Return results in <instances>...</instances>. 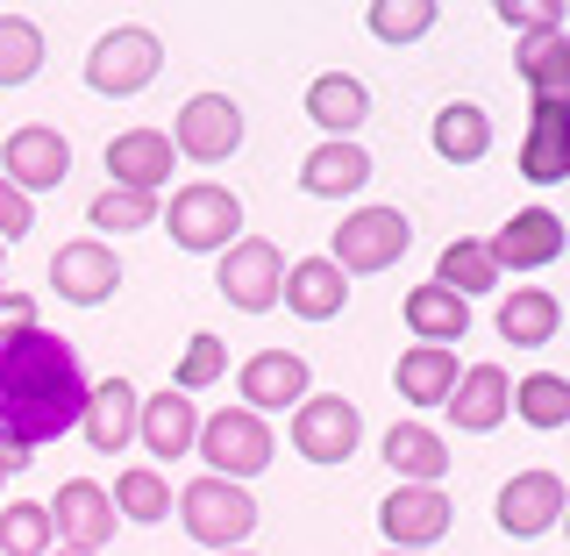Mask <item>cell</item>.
I'll use <instances>...</instances> for the list:
<instances>
[{
	"mask_svg": "<svg viewBox=\"0 0 570 556\" xmlns=\"http://www.w3.org/2000/svg\"><path fill=\"white\" fill-rule=\"evenodd\" d=\"M557 329H563V308H557V293H542V285H521L513 300H499V335H507L513 350L557 343Z\"/></svg>",
	"mask_w": 570,
	"mask_h": 556,
	"instance_id": "29",
	"label": "cell"
},
{
	"mask_svg": "<svg viewBox=\"0 0 570 556\" xmlns=\"http://www.w3.org/2000/svg\"><path fill=\"white\" fill-rule=\"evenodd\" d=\"M29 228H36V201H29V193H14L8 178H0V243H22Z\"/></svg>",
	"mask_w": 570,
	"mask_h": 556,
	"instance_id": "40",
	"label": "cell"
},
{
	"mask_svg": "<svg viewBox=\"0 0 570 556\" xmlns=\"http://www.w3.org/2000/svg\"><path fill=\"white\" fill-rule=\"evenodd\" d=\"M157 193H129V186H100L94 201H86V222H94V236H136V228H150L157 222Z\"/></svg>",
	"mask_w": 570,
	"mask_h": 556,
	"instance_id": "32",
	"label": "cell"
},
{
	"mask_svg": "<svg viewBox=\"0 0 570 556\" xmlns=\"http://www.w3.org/2000/svg\"><path fill=\"white\" fill-rule=\"evenodd\" d=\"M222 556H257V549H222Z\"/></svg>",
	"mask_w": 570,
	"mask_h": 556,
	"instance_id": "44",
	"label": "cell"
},
{
	"mask_svg": "<svg viewBox=\"0 0 570 556\" xmlns=\"http://www.w3.org/2000/svg\"><path fill=\"white\" fill-rule=\"evenodd\" d=\"M406 243H414V222H406L400 207H350L343 228H335V272L356 279V272H392V264L406 257Z\"/></svg>",
	"mask_w": 570,
	"mask_h": 556,
	"instance_id": "6",
	"label": "cell"
},
{
	"mask_svg": "<svg viewBox=\"0 0 570 556\" xmlns=\"http://www.w3.org/2000/svg\"><path fill=\"white\" fill-rule=\"evenodd\" d=\"M0 264H8V243H0Z\"/></svg>",
	"mask_w": 570,
	"mask_h": 556,
	"instance_id": "46",
	"label": "cell"
},
{
	"mask_svg": "<svg viewBox=\"0 0 570 556\" xmlns=\"http://www.w3.org/2000/svg\"><path fill=\"white\" fill-rule=\"evenodd\" d=\"M157 222L171 228L178 250H193V257H207V250H228L243 236V201L228 186H214V178H193V186H178L165 207H157Z\"/></svg>",
	"mask_w": 570,
	"mask_h": 556,
	"instance_id": "2",
	"label": "cell"
},
{
	"mask_svg": "<svg viewBox=\"0 0 570 556\" xmlns=\"http://www.w3.org/2000/svg\"><path fill=\"white\" fill-rule=\"evenodd\" d=\"M400 321L421 335V343H435V350H456V343H463V329H471V308H463L456 293H442V285L428 279V285H414V293H406Z\"/></svg>",
	"mask_w": 570,
	"mask_h": 556,
	"instance_id": "26",
	"label": "cell"
},
{
	"mask_svg": "<svg viewBox=\"0 0 570 556\" xmlns=\"http://www.w3.org/2000/svg\"><path fill=\"white\" fill-rule=\"evenodd\" d=\"M58 528H50V507L43 499H8L0 507V556H50Z\"/></svg>",
	"mask_w": 570,
	"mask_h": 556,
	"instance_id": "35",
	"label": "cell"
},
{
	"mask_svg": "<svg viewBox=\"0 0 570 556\" xmlns=\"http://www.w3.org/2000/svg\"><path fill=\"white\" fill-rule=\"evenodd\" d=\"M379 450H385L392 471H400V486H442V471H450V442L421 421H392Z\"/></svg>",
	"mask_w": 570,
	"mask_h": 556,
	"instance_id": "25",
	"label": "cell"
},
{
	"mask_svg": "<svg viewBox=\"0 0 570 556\" xmlns=\"http://www.w3.org/2000/svg\"><path fill=\"white\" fill-rule=\"evenodd\" d=\"M136 436H142V450H150L157 464H171V457H186V450H193V436H200V414H193V400H186L178 386L142 392V407H136Z\"/></svg>",
	"mask_w": 570,
	"mask_h": 556,
	"instance_id": "21",
	"label": "cell"
},
{
	"mask_svg": "<svg viewBox=\"0 0 570 556\" xmlns=\"http://www.w3.org/2000/svg\"><path fill=\"white\" fill-rule=\"evenodd\" d=\"M379 556H406V549H379Z\"/></svg>",
	"mask_w": 570,
	"mask_h": 556,
	"instance_id": "45",
	"label": "cell"
},
{
	"mask_svg": "<svg viewBox=\"0 0 570 556\" xmlns=\"http://www.w3.org/2000/svg\"><path fill=\"white\" fill-rule=\"evenodd\" d=\"M392 386H400L406 407H442L456 392V350H435V343H414L400 357V371H392Z\"/></svg>",
	"mask_w": 570,
	"mask_h": 556,
	"instance_id": "30",
	"label": "cell"
},
{
	"mask_svg": "<svg viewBox=\"0 0 570 556\" xmlns=\"http://www.w3.org/2000/svg\"><path fill=\"white\" fill-rule=\"evenodd\" d=\"M165 136H171L178 157H193V165H228V157L243 150V107L228 94H193Z\"/></svg>",
	"mask_w": 570,
	"mask_h": 556,
	"instance_id": "8",
	"label": "cell"
},
{
	"mask_svg": "<svg viewBox=\"0 0 570 556\" xmlns=\"http://www.w3.org/2000/svg\"><path fill=\"white\" fill-rule=\"evenodd\" d=\"M36 71H43V29L29 14H0V94L29 86Z\"/></svg>",
	"mask_w": 570,
	"mask_h": 556,
	"instance_id": "36",
	"label": "cell"
},
{
	"mask_svg": "<svg viewBox=\"0 0 570 556\" xmlns=\"http://www.w3.org/2000/svg\"><path fill=\"white\" fill-rule=\"evenodd\" d=\"M178 521H186L193 543H207L214 556L249 543V528H257V499L249 486H228V478H193L186 492H178Z\"/></svg>",
	"mask_w": 570,
	"mask_h": 556,
	"instance_id": "5",
	"label": "cell"
},
{
	"mask_svg": "<svg viewBox=\"0 0 570 556\" xmlns=\"http://www.w3.org/2000/svg\"><path fill=\"white\" fill-rule=\"evenodd\" d=\"M107 499H115V521H136V528H150V521L171 514V486H165V471H150V464H129Z\"/></svg>",
	"mask_w": 570,
	"mask_h": 556,
	"instance_id": "33",
	"label": "cell"
},
{
	"mask_svg": "<svg viewBox=\"0 0 570 556\" xmlns=\"http://www.w3.org/2000/svg\"><path fill=\"white\" fill-rule=\"evenodd\" d=\"M507 414H521L528 428H563L570 421V379L563 371H528V379L507 392Z\"/></svg>",
	"mask_w": 570,
	"mask_h": 556,
	"instance_id": "34",
	"label": "cell"
},
{
	"mask_svg": "<svg viewBox=\"0 0 570 556\" xmlns=\"http://www.w3.org/2000/svg\"><path fill=\"white\" fill-rule=\"evenodd\" d=\"M0 478H8V471H0Z\"/></svg>",
	"mask_w": 570,
	"mask_h": 556,
	"instance_id": "47",
	"label": "cell"
},
{
	"mask_svg": "<svg viewBox=\"0 0 570 556\" xmlns=\"http://www.w3.org/2000/svg\"><path fill=\"white\" fill-rule=\"evenodd\" d=\"M507 392H513V379L499 364H471V371H456V392L442 407H450V421L463 436H492L507 421Z\"/></svg>",
	"mask_w": 570,
	"mask_h": 556,
	"instance_id": "23",
	"label": "cell"
},
{
	"mask_svg": "<svg viewBox=\"0 0 570 556\" xmlns=\"http://www.w3.org/2000/svg\"><path fill=\"white\" fill-rule=\"evenodd\" d=\"M521 79L534 86V100H570V29H534L513 50Z\"/></svg>",
	"mask_w": 570,
	"mask_h": 556,
	"instance_id": "28",
	"label": "cell"
},
{
	"mask_svg": "<svg viewBox=\"0 0 570 556\" xmlns=\"http://www.w3.org/2000/svg\"><path fill=\"white\" fill-rule=\"evenodd\" d=\"M136 407H142V392H136L129 379H100V386H86V414H79L86 450H100V457L129 450V442H136Z\"/></svg>",
	"mask_w": 570,
	"mask_h": 556,
	"instance_id": "19",
	"label": "cell"
},
{
	"mask_svg": "<svg viewBox=\"0 0 570 556\" xmlns=\"http://www.w3.org/2000/svg\"><path fill=\"white\" fill-rule=\"evenodd\" d=\"M50 285H58V300H71V308H100V300H115V285H121L115 243H100V236L58 243V257H50Z\"/></svg>",
	"mask_w": 570,
	"mask_h": 556,
	"instance_id": "12",
	"label": "cell"
},
{
	"mask_svg": "<svg viewBox=\"0 0 570 556\" xmlns=\"http://www.w3.org/2000/svg\"><path fill=\"white\" fill-rule=\"evenodd\" d=\"M278 300H285V314H299V321H335L350 308V279L335 272L328 257H299V264H285Z\"/></svg>",
	"mask_w": 570,
	"mask_h": 556,
	"instance_id": "22",
	"label": "cell"
},
{
	"mask_svg": "<svg viewBox=\"0 0 570 556\" xmlns=\"http://www.w3.org/2000/svg\"><path fill=\"white\" fill-rule=\"evenodd\" d=\"M485 150H492V115L478 100H450L435 115V157H450V165H478Z\"/></svg>",
	"mask_w": 570,
	"mask_h": 556,
	"instance_id": "31",
	"label": "cell"
},
{
	"mask_svg": "<svg viewBox=\"0 0 570 556\" xmlns=\"http://www.w3.org/2000/svg\"><path fill=\"white\" fill-rule=\"evenodd\" d=\"M236 386H243V407H249V414H278V407H299V400H307L314 371H307V357H299V350H257L236 371Z\"/></svg>",
	"mask_w": 570,
	"mask_h": 556,
	"instance_id": "16",
	"label": "cell"
},
{
	"mask_svg": "<svg viewBox=\"0 0 570 556\" xmlns=\"http://www.w3.org/2000/svg\"><path fill=\"white\" fill-rule=\"evenodd\" d=\"M50 556H94V549H65V543H58V549H50Z\"/></svg>",
	"mask_w": 570,
	"mask_h": 556,
	"instance_id": "43",
	"label": "cell"
},
{
	"mask_svg": "<svg viewBox=\"0 0 570 556\" xmlns=\"http://www.w3.org/2000/svg\"><path fill=\"white\" fill-rule=\"evenodd\" d=\"M450 521H456V507H450L442 486H392L379 499V535L406 556H428V543H442Z\"/></svg>",
	"mask_w": 570,
	"mask_h": 556,
	"instance_id": "9",
	"label": "cell"
},
{
	"mask_svg": "<svg viewBox=\"0 0 570 556\" xmlns=\"http://www.w3.org/2000/svg\"><path fill=\"white\" fill-rule=\"evenodd\" d=\"M0 414L22 436V450H43L86 414V371L79 350L50 329H29L14 343H0Z\"/></svg>",
	"mask_w": 570,
	"mask_h": 556,
	"instance_id": "1",
	"label": "cell"
},
{
	"mask_svg": "<svg viewBox=\"0 0 570 556\" xmlns=\"http://www.w3.org/2000/svg\"><path fill=\"white\" fill-rule=\"evenodd\" d=\"M214 379H228V343L222 335H193L186 343V357H178V392H200V386H214Z\"/></svg>",
	"mask_w": 570,
	"mask_h": 556,
	"instance_id": "38",
	"label": "cell"
},
{
	"mask_svg": "<svg viewBox=\"0 0 570 556\" xmlns=\"http://www.w3.org/2000/svg\"><path fill=\"white\" fill-rule=\"evenodd\" d=\"M435 0H371V36H385V43H421L428 29H435Z\"/></svg>",
	"mask_w": 570,
	"mask_h": 556,
	"instance_id": "37",
	"label": "cell"
},
{
	"mask_svg": "<svg viewBox=\"0 0 570 556\" xmlns=\"http://www.w3.org/2000/svg\"><path fill=\"white\" fill-rule=\"evenodd\" d=\"M214 285H222V300H228L236 314H272V308H278V285H285L278 243L236 236V243L222 250V264H214Z\"/></svg>",
	"mask_w": 570,
	"mask_h": 556,
	"instance_id": "7",
	"label": "cell"
},
{
	"mask_svg": "<svg viewBox=\"0 0 570 556\" xmlns=\"http://www.w3.org/2000/svg\"><path fill=\"white\" fill-rule=\"evenodd\" d=\"M492 521L499 535H513V543H534V535H549L563 521V478L557 471H521V478H507L492 499Z\"/></svg>",
	"mask_w": 570,
	"mask_h": 556,
	"instance_id": "11",
	"label": "cell"
},
{
	"mask_svg": "<svg viewBox=\"0 0 570 556\" xmlns=\"http://www.w3.org/2000/svg\"><path fill=\"white\" fill-rule=\"evenodd\" d=\"M356 436H364V421H356V407L343 392H307V400L293 407V450L307 464H350Z\"/></svg>",
	"mask_w": 570,
	"mask_h": 556,
	"instance_id": "10",
	"label": "cell"
},
{
	"mask_svg": "<svg viewBox=\"0 0 570 556\" xmlns=\"http://www.w3.org/2000/svg\"><path fill=\"white\" fill-rule=\"evenodd\" d=\"M299 186L314 193V201H350V193L371 186V150L356 136H328L307 150V165H299Z\"/></svg>",
	"mask_w": 570,
	"mask_h": 556,
	"instance_id": "20",
	"label": "cell"
},
{
	"mask_svg": "<svg viewBox=\"0 0 570 556\" xmlns=\"http://www.w3.org/2000/svg\"><path fill=\"white\" fill-rule=\"evenodd\" d=\"M165 71V43H157V29H136V22H121V29H107L94 50H86V86L107 100H129L142 94V86Z\"/></svg>",
	"mask_w": 570,
	"mask_h": 556,
	"instance_id": "4",
	"label": "cell"
},
{
	"mask_svg": "<svg viewBox=\"0 0 570 556\" xmlns=\"http://www.w3.org/2000/svg\"><path fill=\"white\" fill-rule=\"evenodd\" d=\"M50 528H58L65 549H107L115 543V499H107V486H94V478H65L58 499H50Z\"/></svg>",
	"mask_w": 570,
	"mask_h": 556,
	"instance_id": "15",
	"label": "cell"
},
{
	"mask_svg": "<svg viewBox=\"0 0 570 556\" xmlns=\"http://www.w3.org/2000/svg\"><path fill=\"white\" fill-rule=\"evenodd\" d=\"M29 457H36V450H22V436H14V428H8V414H0V471L14 478V471H22Z\"/></svg>",
	"mask_w": 570,
	"mask_h": 556,
	"instance_id": "42",
	"label": "cell"
},
{
	"mask_svg": "<svg viewBox=\"0 0 570 556\" xmlns=\"http://www.w3.org/2000/svg\"><path fill=\"white\" fill-rule=\"evenodd\" d=\"M65 172H71V143L58 129H43V121H29V129H14L0 143V178L14 193H50V186H65Z\"/></svg>",
	"mask_w": 570,
	"mask_h": 556,
	"instance_id": "13",
	"label": "cell"
},
{
	"mask_svg": "<svg viewBox=\"0 0 570 556\" xmlns=\"http://www.w3.org/2000/svg\"><path fill=\"white\" fill-rule=\"evenodd\" d=\"M521 178L528 186H563L570 178V100H534L528 143H521Z\"/></svg>",
	"mask_w": 570,
	"mask_h": 556,
	"instance_id": "18",
	"label": "cell"
},
{
	"mask_svg": "<svg viewBox=\"0 0 570 556\" xmlns=\"http://www.w3.org/2000/svg\"><path fill=\"white\" fill-rule=\"evenodd\" d=\"M307 115H314L321 136H356L371 121V86L356 71H321L307 86Z\"/></svg>",
	"mask_w": 570,
	"mask_h": 556,
	"instance_id": "24",
	"label": "cell"
},
{
	"mask_svg": "<svg viewBox=\"0 0 570 556\" xmlns=\"http://www.w3.org/2000/svg\"><path fill=\"white\" fill-rule=\"evenodd\" d=\"M435 285H442V293H456L463 308H471V300H485L492 285H499V264H492L485 236H450V243H442V257H435Z\"/></svg>",
	"mask_w": 570,
	"mask_h": 556,
	"instance_id": "27",
	"label": "cell"
},
{
	"mask_svg": "<svg viewBox=\"0 0 570 556\" xmlns=\"http://www.w3.org/2000/svg\"><path fill=\"white\" fill-rule=\"evenodd\" d=\"M499 22L507 29H563V0H499Z\"/></svg>",
	"mask_w": 570,
	"mask_h": 556,
	"instance_id": "39",
	"label": "cell"
},
{
	"mask_svg": "<svg viewBox=\"0 0 570 556\" xmlns=\"http://www.w3.org/2000/svg\"><path fill=\"white\" fill-rule=\"evenodd\" d=\"M193 450L207 457V478H228V486H243V478L272 471L278 442H272V428H264V414H249V407H222V414L200 421Z\"/></svg>",
	"mask_w": 570,
	"mask_h": 556,
	"instance_id": "3",
	"label": "cell"
},
{
	"mask_svg": "<svg viewBox=\"0 0 570 556\" xmlns=\"http://www.w3.org/2000/svg\"><path fill=\"white\" fill-rule=\"evenodd\" d=\"M485 250H492L499 272H542V264L563 257V214L557 207H521V214H507L499 236H485Z\"/></svg>",
	"mask_w": 570,
	"mask_h": 556,
	"instance_id": "14",
	"label": "cell"
},
{
	"mask_svg": "<svg viewBox=\"0 0 570 556\" xmlns=\"http://www.w3.org/2000/svg\"><path fill=\"white\" fill-rule=\"evenodd\" d=\"M36 329V300L29 293H0V343H14V335Z\"/></svg>",
	"mask_w": 570,
	"mask_h": 556,
	"instance_id": "41",
	"label": "cell"
},
{
	"mask_svg": "<svg viewBox=\"0 0 570 556\" xmlns=\"http://www.w3.org/2000/svg\"><path fill=\"white\" fill-rule=\"evenodd\" d=\"M171 136L165 129H121L107 143V186H129V193H165L171 186Z\"/></svg>",
	"mask_w": 570,
	"mask_h": 556,
	"instance_id": "17",
	"label": "cell"
}]
</instances>
